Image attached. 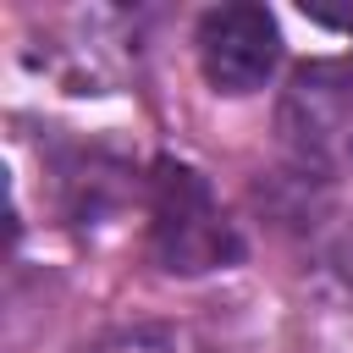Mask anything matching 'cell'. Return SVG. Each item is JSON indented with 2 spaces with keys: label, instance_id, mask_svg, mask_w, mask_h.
<instances>
[{
  "label": "cell",
  "instance_id": "2",
  "mask_svg": "<svg viewBox=\"0 0 353 353\" xmlns=\"http://www.w3.org/2000/svg\"><path fill=\"white\" fill-rule=\"evenodd\" d=\"M199 66L221 94H254L281 61V28L265 6L237 0L199 17Z\"/></svg>",
  "mask_w": 353,
  "mask_h": 353
},
{
  "label": "cell",
  "instance_id": "3",
  "mask_svg": "<svg viewBox=\"0 0 353 353\" xmlns=\"http://www.w3.org/2000/svg\"><path fill=\"white\" fill-rule=\"evenodd\" d=\"M281 143L298 154V165H325L347 132H353V83L342 66L331 61H314V66H298L287 94H281Z\"/></svg>",
  "mask_w": 353,
  "mask_h": 353
},
{
  "label": "cell",
  "instance_id": "1",
  "mask_svg": "<svg viewBox=\"0 0 353 353\" xmlns=\"http://www.w3.org/2000/svg\"><path fill=\"white\" fill-rule=\"evenodd\" d=\"M149 248L171 276H204L243 259V237L188 160H160L149 176Z\"/></svg>",
  "mask_w": 353,
  "mask_h": 353
},
{
  "label": "cell",
  "instance_id": "4",
  "mask_svg": "<svg viewBox=\"0 0 353 353\" xmlns=\"http://www.w3.org/2000/svg\"><path fill=\"white\" fill-rule=\"evenodd\" d=\"M83 353H182V342H176L171 331L132 325V331H110V336H99V342L83 347Z\"/></svg>",
  "mask_w": 353,
  "mask_h": 353
}]
</instances>
